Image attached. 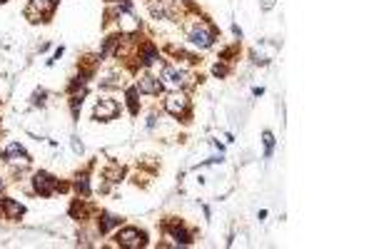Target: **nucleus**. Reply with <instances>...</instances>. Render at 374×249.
<instances>
[{"label":"nucleus","instance_id":"nucleus-1","mask_svg":"<svg viewBox=\"0 0 374 249\" xmlns=\"http://www.w3.org/2000/svg\"><path fill=\"white\" fill-rule=\"evenodd\" d=\"M160 80H163V85H167V87H172V90H180V87L190 85V75H187L185 70H177V67H172V65H165L163 67V75H160Z\"/></svg>","mask_w":374,"mask_h":249},{"label":"nucleus","instance_id":"nucleus-2","mask_svg":"<svg viewBox=\"0 0 374 249\" xmlns=\"http://www.w3.org/2000/svg\"><path fill=\"white\" fill-rule=\"evenodd\" d=\"M117 244L120 247H128V249H137L145 244V234L140 232V229H135V227H125V229L117 232Z\"/></svg>","mask_w":374,"mask_h":249},{"label":"nucleus","instance_id":"nucleus-3","mask_svg":"<svg viewBox=\"0 0 374 249\" xmlns=\"http://www.w3.org/2000/svg\"><path fill=\"white\" fill-rule=\"evenodd\" d=\"M58 187L63 189V184H58V180H55L52 175H48V172H38V175H35V189H38L40 195L48 197V195H52Z\"/></svg>","mask_w":374,"mask_h":249},{"label":"nucleus","instance_id":"nucleus-4","mask_svg":"<svg viewBox=\"0 0 374 249\" xmlns=\"http://www.w3.org/2000/svg\"><path fill=\"white\" fill-rule=\"evenodd\" d=\"M187 107H190V102H187V98L185 95H170V98L165 100V110L170 112V115H175V117H180V115H185L187 112Z\"/></svg>","mask_w":374,"mask_h":249},{"label":"nucleus","instance_id":"nucleus-5","mask_svg":"<svg viewBox=\"0 0 374 249\" xmlns=\"http://www.w3.org/2000/svg\"><path fill=\"white\" fill-rule=\"evenodd\" d=\"M147 8H150V13L152 17H157V20H165V17H172V3L170 0H147Z\"/></svg>","mask_w":374,"mask_h":249},{"label":"nucleus","instance_id":"nucleus-6","mask_svg":"<svg viewBox=\"0 0 374 249\" xmlns=\"http://www.w3.org/2000/svg\"><path fill=\"white\" fill-rule=\"evenodd\" d=\"M5 160H8V162H13V165H28V162H30L28 152L20 147L17 142H13V145H8V147H5Z\"/></svg>","mask_w":374,"mask_h":249},{"label":"nucleus","instance_id":"nucleus-7","mask_svg":"<svg viewBox=\"0 0 374 249\" xmlns=\"http://www.w3.org/2000/svg\"><path fill=\"white\" fill-rule=\"evenodd\" d=\"M190 40H192V45H197V48H210L215 37H212V33L207 28H195V30L190 33Z\"/></svg>","mask_w":374,"mask_h":249},{"label":"nucleus","instance_id":"nucleus-8","mask_svg":"<svg viewBox=\"0 0 374 249\" xmlns=\"http://www.w3.org/2000/svg\"><path fill=\"white\" fill-rule=\"evenodd\" d=\"M115 112H117V102L115 100H100L98 107H95V117H100V120H113Z\"/></svg>","mask_w":374,"mask_h":249},{"label":"nucleus","instance_id":"nucleus-9","mask_svg":"<svg viewBox=\"0 0 374 249\" xmlns=\"http://www.w3.org/2000/svg\"><path fill=\"white\" fill-rule=\"evenodd\" d=\"M135 90H140V92H147V95H157V92L163 90V83L147 75V78H140V80H137V87H135Z\"/></svg>","mask_w":374,"mask_h":249},{"label":"nucleus","instance_id":"nucleus-10","mask_svg":"<svg viewBox=\"0 0 374 249\" xmlns=\"http://www.w3.org/2000/svg\"><path fill=\"white\" fill-rule=\"evenodd\" d=\"M0 204H3V209L8 212V217H10V219H17V217L25 212V207H23V204H17V202H13V199H3Z\"/></svg>","mask_w":374,"mask_h":249},{"label":"nucleus","instance_id":"nucleus-11","mask_svg":"<svg viewBox=\"0 0 374 249\" xmlns=\"http://www.w3.org/2000/svg\"><path fill=\"white\" fill-rule=\"evenodd\" d=\"M120 224V217H115V215H102V222H100V234H105V232H110L113 227H117Z\"/></svg>","mask_w":374,"mask_h":249},{"label":"nucleus","instance_id":"nucleus-12","mask_svg":"<svg viewBox=\"0 0 374 249\" xmlns=\"http://www.w3.org/2000/svg\"><path fill=\"white\" fill-rule=\"evenodd\" d=\"M167 229H170V232H172V237H175L177 242H182V244H190V242H192V239H190V234L185 232L182 227H177V224H167Z\"/></svg>","mask_w":374,"mask_h":249},{"label":"nucleus","instance_id":"nucleus-13","mask_svg":"<svg viewBox=\"0 0 374 249\" xmlns=\"http://www.w3.org/2000/svg\"><path fill=\"white\" fill-rule=\"evenodd\" d=\"M155 60H157V50L152 48V45H145L143 48V65H155Z\"/></svg>","mask_w":374,"mask_h":249},{"label":"nucleus","instance_id":"nucleus-14","mask_svg":"<svg viewBox=\"0 0 374 249\" xmlns=\"http://www.w3.org/2000/svg\"><path fill=\"white\" fill-rule=\"evenodd\" d=\"M75 189H78V192H82L85 197L90 195V182H87V175H82V177H78V182H75Z\"/></svg>","mask_w":374,"mask_h":249},{"label":"nucleus","instance_id":"nucleus-15","mask_svg":"<svg viewBox=\"0 0 374 249\" xmlns=\"http://www.w3.org/2000/svg\"><path fill=\"white\" fill-rule=\"evenodd\" d=\"M262 140H264V152H267V157H270V155H272V147H275V137H272V132H264Z\"/></svg>","mask_w":374,"mask_h":249},{"label":"nucleus","instance_id":"nucleus-16","mask_svg":"<svg viewBox=\"0 0 374 249\" xmlns=\"http://www.w3.org/2000/svg\"><path fill=\"white\" fill-rule=\"evenodd\" d=\"M277 0H262V10H272Z\"/></svg>","mask_w":374,"mask_h":249},{"label":"nucleus","instance_id":"nucleus-17","mask_svg":"<svg viewBox=\"0 0 374 249\" xmlns=\"http://www.w3.org/2000/svg\"><path fill=\"white\" fill-rule=\"evenodd\" d=\"M212 72H215V75H225L227 70H225V67H222V65H215V70H212Z\"/></svg>","mask_w":374,"mask_h":249},{"label":"nucleus","instance_id":"nucleus-18","mask_svg":"<svg viewBox=\"0 0 374 249\" xmlns=\"http://www.w3.org/2000/svg\"><path fill=\"white\" fill-rule=\"evenodd\" d=\"M0 189H3V182H0Z\"/></svg>","mask_w":374,"mask_h":249},{"label":"nucleus","instance_id":"nucleus-19","mask_svg":"<svg viewBox=\"0 0 374 249\" xmlns=\"http://www.w3.org/2000/svg\"><path fill=\"white\" fill-rule=\"evenodd\" d=\"M0 3H5V0H0Z\"/></svg>","mask_w":374,"mask_h":249}]
</instances>
